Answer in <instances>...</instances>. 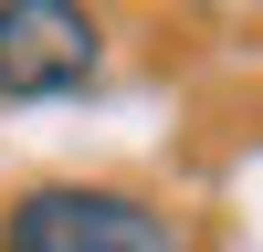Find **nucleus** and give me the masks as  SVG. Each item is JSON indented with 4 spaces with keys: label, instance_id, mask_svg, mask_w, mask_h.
<instances>
[{
    "label": "nucleus",
    "instance_id": "obj_1",
    "mask_svg": "<svg viewBox=\"0 0 263 252\" xmlns=\"http://www.w3.org/2000/svg\"><path fill=\"white\" fill-rule=\"evenodd\" d=\"M0 252H190L158 200L116 179H42L0 210Z\"/></svg>",
    "mask_w": 263,
    "mask_h": 252
},
{
    "label": "nucleus",
    "instance_id": "obj_2",
    "mask_svg": "<svg viewBox=\"0 0 263 252\" xmlns=\"http://www.w3.org/2000/svg\"><path fill=\"white\" fill-rule=\"evenodd\" d=\"M105 21L74 0H0V105H53L74 84H95Z\"/></svg>",
    "mask_w": 263,
    "mask_h": 252
}]
</instances>
